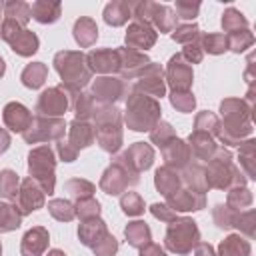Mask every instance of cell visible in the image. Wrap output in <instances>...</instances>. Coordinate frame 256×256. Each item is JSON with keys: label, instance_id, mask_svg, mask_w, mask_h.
<instances>
[{"label": "cell", "instance_id": "obj_19", "mask_svg": "<svg viewBox=\"0 0 256 256\" xmlns=\"http://www.w3.org/2000/svg\"><path fill=\"white\" fill-rule=\"evenodd\" d=\"M30 12L32 18L40 24H52L60 18L62 14V4L60 2H48V0H38L34 4H30Z\"/></svg>", "mask_w": 256, "mask_h": 256}, {"label": "cell", "instance_id": "obj_24", "mask_svg": "<svg viewBox=\"0 0 256 256\" xmlns=\"http://www.w3.org/2000/svg\"><path fill=\"white\" fill-rule=\"evenodd\" d=\"M2 12H4V18L6 20H12L20 26H26V22L32 18V12H30V4L26 2H4L2 4Z\"/></svg>", "mask_w": 256, "mask_h": 256}, {"label": "cell", "instance_id": "obj_40", "mask_svg": "<svg viewBox=\"0 0 256 256\" xmlns=\"http://www.w3.org/2000/svg\"><path fill=\"white\" fill-rule=\"evenodd\" d=\"M120 204H122V210H124L128 216H136V214H140V212L144 210V204H142L140 196L134 194V192H126V194L122 196Z\"/></svg>", "mask_w": 256, "mask_h": 256}, {"label": "cell", "instance_id": "obj_26", "mask_svg": "<svg viewBox=\"0 0 256 256\" xmlns=\"http://www.w3.org/2000/svg\"><path fill=\"white\" fill-rule=\"evenodd\" d=\"M222 28L226 30V36H230V34H238V32L248 30V22L240 10L228 8L222 14Z\"/></svg>", "mask_w": 256, "mask_h": 256}, {"label": "cell", "instance_id": "obj_3", "mask_svg": "<svg viewBox=\"0 0 256 256\" xmlns=\"http://www.w3.org/2000/svg\"><path fill=\"white\" fill-rule=\"evenodd\" d=\"M132 18L150 26L154 24L160 32H172L178 22L174 10L158 2H132Z\"/></svg>", "mask_w": 256, "mask_h": 256}, {"label": "cell", "instance_id": "obj_6", "mask_svg": "<svg viewBox=\"0 0 256 256\" xmlns=\"http://www.w3.org/2000/svg\"><path fill=\"white\" fill-rule=\"evenodd\" d=\"M0 36L12 46L18 56H32L38 50V36L12 20L4 18V22L0 24Z\"/></svg>", "mask_w": 256, "mask_h": 256}, {"label": "cell", "instance_id": "obj_28", "mask_svg": "<svg viewBox=\"0 0 256 256\" xmlns=\"http://www.w3.org/2000/svg\"><path fill=\"white\" fill-rule=\"evenodd\" d=\"M46 66L42 62H34V64H28L22 72V84L28 86V88H40L46 80Z\"/></svg>", "mask_w": 256, "mask_h": 256}, {"label": "cell", "instance_id": "obj_8", "mask_svg": "<svg viewBox=\"0 0 256 256\" xmlns=\"http://www.w3.org/2000/svg\"><path fill=\"white\" fill-rule=\"evenodd\" d=\"M62 134H64V122L62 120L40 116V118L32 120L30 128L24 132V140L26 142H38V140H48V138H60Z\"/></svg>", "mask_w": 256, "mask_h": 256}, {"label": "cell", "instance_id": "obj_42", "mask_svg": "<svg viewBox=\"0 0 256 256\" xmlns=\"http://www.w3.org/2000/svg\"><path fill=\"white\" fill-rule=\"evenodd\" d=\"M116 250H118V242H116V238L110 236V234H106V236L94 246V252H96L98 256H114Z\"/></svg>", "mask_w": 256, "mask_h": 256}, {"label": "cell", "instance_id": "obj_33", "mask_svg": "<svg viewBox=\"0 0 256 256\" xmlns=\"http://www.w3.org/2000/svg\"><path fill=\"white\" fill-rule=\"evenodd\" d=\"M18 226H20V214H18L16 206L0 202V230L8 232V230H14Z\"/></svg>", "mask_w": 256, "mask_h": 256}, {"label": "cell", "instance_id": "obj_1", "mask_svg": "<svg viewBox=\"0 0 256 256\" xmlns=\"http://www.w3.org/2000/svg\"><path fill=\"white\" fill-rule=\"evenodd\" d=\"M54 66L58 74L64 78V84L68 90H76L84 86L90 78V66L86 62V56L82 52H72V50H62L54 56Z\"/></svg>", "mask_w": 256, "mask_h": 256}, {"label": "cell", "instance_id": "obj_20", "mask_svg": "<svg viewBox=\"0 0 256 256\" xmlns=\"http://www.w3.org/2000/svg\"><path fill=\"white\" fill-rule=\"evenodd\" d=\"M122 156H124V160H126L130 166H134L136 172H140V170H146V168L152 164L154 152H152V148H150L148 144L138 142V144H134L128 152H124Z\"/></svg>", "mask_w": 256, "mask_h": 256}, {"label": "cell", "instance_id": "obj_21", "mask_svg": "<svg viewBox=\"0 0 256 256\" xmlns=\"http://www.w3.org/2000/svg\"><path fill=\"white\" fill-rule=\"evenodd\" d=\"M108 232H106V226H104V222L100 220V218H88L82 226H80V230H78V236H80V240H82V244H86V246H96L104 236H106Z\"/></svg>", "mask_w": 256, "mask_h": 256}, {"label": "cell", "instance_id": "obj_34", "mask_svg": "<svg viewBox=\"0 0 256 256\" xmlns=\"http://www.w3.org/2000/svg\"><path fill=\"white\" fill-rule=\"evenodd\" d=\"M18 194V174L12 170L0 172V196L4 198H16Z\"/></svg>", "mask_w": 256, "mask_h": 256}, {"label": "cell", "instance_id": "obj_38", "mask_svg": "<svg viewBox=\"0 0 256 256\" xmlns=\"http://www.w3.org/2000/svg\"><path fill=\"white\" fill-rule=\"evenodd\" d=\"M48 210L56 220H72L74 218V206L66 200H52L48 204Z\"/></svg>", "mask_w": 256, "mask_h": 256}, {"label": "cell", "instance_id": "obj_23", "mask_svg": "<svg viewBox=\"0 0 256 256\" xmlns=\"http://www.w3.org/2000/svg\"><path fill=\"white\" fill-rule=\"evenodd\" d=\"M188 156H190L188 146H186L182 140H178V138H174L172 142H168V144L164 146V160H166L168 166H170V164H174V166H184V164L188 162Z\"/></svg>", "mask_w": 256, "mask_h": 256}, {"label": "cell", "instance_id": "obj_17", "mask_svg": "<svg viewBox=\"0 0 256 256\" xmlns=\"http://www.w3.org/2000/svg\"><path fill=\"white\" fill-rule=\"evenodd\" d=\"M104 22L110 26H122L132 18V2L114 0L104 6Z\"/></svg>", "mask_w": 256, "mask_h": 256}, {"label": "cell", "instance_id": "obj_4", "mask_svg": "<svg viewBox=\"0 0 256 256\" xmlns=\"http://www.w3.org/2000/svg\"><path fill=\"white\" fill-rule=\"evenodd\" d=\"M54 152L48 146H38L28 154V170L48 194L54 190Z\"/></svg>", "mask_w": 256, "mask_h": 256}, {"label": "cell", "instance_id": "obj_50", "mask_svg": "<svg viewBox=\"0 0 256 256\" xmlns=\"http://www.w3.org/2000/svg\"><path fill=\"white\" fill-rule=\"evenodd\" d=\"M4 68H6V66H4V60H2V58H0V76H2V74H4Z\"/></svg>", "mask_w": 256, "mask_h": 256}, {"label": "cell", "instance_id": "obj_2", "mask_svg": "<svg viewBox=\"0 0 256 256\" xmlns=\"http://www.w3.org/2000/svg\"><path fill=\"white\" fill-rule=\"evenodd\" d=\"M160 118V106L154 98L150 96H142V94H134L128 100V108H126V124L132 130H150Z\"/></svg>", "mask_w": 256, "mask_h": 256}, {"label": "cell", "instance_id": "obj_25", "mask_svg": "<svg viewBox=\"0 0 256 256\" xmlns=\"http://www.w3.org/2000/svg\"><path fill=\"white\" fill-rule=\"evenodd\" d=\"M120 90H122L120 80H116V78H98L96 84H94V98L110 102V100H116L120 96Z\"/></svg>", "mask_w": 256, "mask_h": 256}, {"label": "cell", "instance_id": "obj_39", "mask_svg": "<svg viewBox=\"0 0 256 256\" xmlns=\"http://www.w3.org/2000/svg\"><path fill=\"white\" fill-rule=\"evenodd\" d=\"M152 140H154L158 146L164 148L168 142L174 140V130H172V126L166 124V122H158V124L154 126V130H152Z\"/></svg>", "mask_w": 256, "mask_h": 256}, {"label": "cell", "instance_id": "obj_43", "mask_svg": "<svg viewBox=\"0 0 256 256\" xmlns=\"http://www.w3.org/2000/svg\"><path fill=\"white\" fill-rule=\"evenodd\" d=\"M184 52H182V58H186L188 62H200L202 60V46H200V36L194 38L192 42L184 44Z\"/></svg>", "mask_w": 256, "mask_h": 256}, {"label": "cell", "instance_id": "obj_27", "mask_svg": "<svg viewBox=\"0 0 256 256\" xmlns=\"http://www.w3.org/2000/svg\"><path fill=\"white\" fill-rule=\"evenodd\" d=\"M70 140H72L74 150H78V148L90 146V142L94 140V134H92L90 126L84 120H74L72 122V130H70Z\"/></svg>", "mask_w": 256, "mask_h": 256}, {"label": "cell", "instance_id": "obj_22", "mask_svg": "<svg viewBox=\"0 0 256 256\" xmlns=\"http://www.w3.org/2000/svg\"><path fill=\"white\" fill-rule=\"evenodd\" d=\"M96 38H98V26H96V22L92 18H86V16L78 18L76 24H74V40L82 48H88V46H92L96 42Z\"/></svg>", "mask_w": 256, "mask_h": 256}, {"label": "cell", "instance_id": "obj_14", "mask_svg": "<svg viewBox=\"0 0 256 256\" xmlns=\"http://www.w3.org/2000/svg\"><path fill=\"white\" fill-rule=\"evenodd\" d=\"M118 58H120V68L118 70H122V74L128 76V78H132L134 74H140L150 64L146 54H142L138 50H132V48H120Z\"/></svg>", "mask_w": 256, "mask_h": 256}, {"label": "cell", "instance_id": "obj_31", "mask_svg": "<svg viewBox=\"0 0 256 256\" xmlns=\"http://www.w3.org/2000/svg\"><path fill=\"white\" fill-rule=\"evenodd\" d=\"M126 238L132 246L142 248V246L150 244V228L144 222H132L126 228Z\"/></svg>", "mask_w": 256, "mask_h": 256}, {"label": "cell", "instance_id": "obj_48", "mask_svg": "<svg viewBox=\"0 0 256 256\" xmlns=\"http://www.w3.org/2000/svg\"><path fill=\"white\" fill-rule=\"evenodd\" d=\"M230 198H232V200H236V198L240 200V194H236V190H234V192L230 194ZM242 204H250V194H248V190H242Z\"/></svg>", "mask_w": 256, "mask_h": 256}, {"label": "cell", "instance_id": "obj_41", "mask_svg": "<svg viewBox=\"0 0 256 256\" xmlns=\"http://www.w3.org/2000/svg\"><path fill=\"white\" fill-rule=\"evenodd\" d=\"M170 100H172V106L178 108L180 112H190L194 108V104H196V100H194V96L190 92H172Z\"/></svg>", "mask_w": 256, "mask_h": 256}, {"label": "cell", "instance_id": "obj_12", "mask_svg": "<svg viewBox=\"0 0 256 256\" xmlns=\"http://www.w3.org/2000/svg\"><path fill=\"white\" fill-rule=\"evenodd\" d=\"M136 88L142 90L146 96L158 98L164 94V82H162V68L158 64H148L140 72V80L136 82Z\"/></svg>", "mask_w": 256, "mask_h": 256}, {"label": "cell", "instance_id": "obj_7", "mask_svg": "<svg viewBox=\"0 0 256 256\" xmlns=\"http://www.w3.org/2000/svg\"><path fill=\"white\" fill-rule=\"evenodd\" d=\"M96 124H98V142L102 146V150L106 152H114L120 148L122 142V132H120V114L116 108H106L102 112H98L96 116Z\"/></svg>", "mask_w": 256, "mask_h": 256}, {"label": "cell", "instance_id": "obj_37", "mask_svg": "<svg viewBox=\"0 0 256 256\" xmlns=\"http://www.w3.org/2000/svg\"><path fill=\"white\" fill-rule=\"evenodd\" d=\"M66 190L74 196V198H78V200H84V198H90L92 196V192H94V186L90 184V182H86V180H80V178H74V180H70L68 184H66Z\"/></svg>", "mask_w": 256, "mask_h": 256}, {"label": "cell", "instance_id": "obj_30", "mask_svg": "<svg viewBox=\"0 0 256 256\" xmlns=\"http://www.w3.org/2000/svg\"><path fill=\"white\" fill-rule=\"evenodd\" d=\"M176 186H178V174H176V172H172L168 166L156 170V188H158L166 198L176 190Z\"/></svg>", "mask_w": 256, "mask_h": 256}, {"label": "cell", "instance_id": "obj_32", "mask_svg": "<svg viewBox=\"0 0 256 256\" xmlns=\"http://www.w3.org/2000/svg\"><path fill=\"white\" fill-rule=\"evenodd\" d=\"M200 46H202V50H206L210 54H222L228 50V38H226V34H218V32L202 34Z\"/></svg>", "mask_w": 256, "mask_h": 256}, {"label": "cell", "instance_id": "obj_13", "mask_svg": "<svg viewBox=\"0 0 256 256\" xmlns=\"http://www.w3.org/2000/svg\"><path fill=\"white\" fill-rule=\"evenodd\" d=\"M86 62L90 64V70H96V72H114V70L120 68L118 50H112V48H102V50L88 52Z\"/></svg>", "mask_w": 256, "mask_h": 256}, {"label": "cell", "instance_id": "obj_11", "mask_svg": "<svg viewBox=\"0 0 256 256\" xmlns=\"http://www.w3.org/2000/svg\"><path fill=\"white\" fill-rule=\"evenodd\" d=\"M156 42V30L140 20H134L126 32V44L132 50H146Z\"/></svg>", "mask_w": 256, "mask_h": 256}, {"label": "cell", "instance_id": "obj_15", "mask_svg": "<svg viewBox=\"0 0 256 256\" xmlns=\"http://www.w3.org/2000/svg\"><path fill=\"white\" fill-rule=\"evenodd\" d=\"M4 122L10 130L14 132H26L32 124V114L28 112V108H24L22 104L18 102H10L6 108H4Z\"/></svg>", "mask_w": 256, "mask_h": 256}, {"label": "cell", "instance_id": "obj_49", "mask_svg": "<svg viewBox=\"0 0 256 256\" xmlns=\"http://www.w3.org/2000/svg\"><path fill=\"white\" fill-rule=\"evenodd\" d=\"M48 256H64V254H62V252H60V250H52V252H50V254H48Z\"/></svg>", "mask_w": 256, "mask_h": 256}, {"label": "cell", "instance_id": "obj_47", "mask_svg": "<svg viewBox=\"0 0 256 256\" xmlns=\"http://www.w3.org/2000/svg\"><path fill=\"white\" fill-rule=\"evenodd\" d=\"M196 256H214L212 246H210V244H200L198 250H196Z\"/></svg>", "mask_w": 256, "mask_h": 256}, {"label": "cell", "instance_id": "obj_46", "mask_svg": "<svg viewBox=\"0 0 256 256\" xmlns=\"http://www.w3.org/2000/svg\"><path fill=\"white\" fill-rule=\"evenodd\" d=\"M8 144H10V136H8V132H6V130H2V128H0V154L8 148Z\"/></svg>", "mask_w": 256, "mask_h": 256}, {"label": "cell", "instance_id": "obj_16", "mask_svg": "<svg viewBox=\"0 0 256 256\" xmlns=\"http://www.w3.org/2000/svg\"><path fill=\"white\" fill-rule=\"evenodd\" d=\"M18 202H20L22 214H28L32 210H38L44 204L42 190L36 186V180L34 178H28V180L22 182V188L18 192Z\"/></svg>", "mask_w": 256, "mask_h": 256}, {"label": "cell", "instance_id": "obj_44", "mask_svg": "<svg viewBox=\"0 0 256 256\" xmlns=\"http://www.w3.org/2000/svg\"><path fill=\"white\" fill-rule=\"evenodd\" d=\"M150 210H152V214H154L156 218H160V220H166V222L176 220L174 210H172V208H168V206H164V204H154Z\"/></svg>", "mask_w": 256, "mask_h": 256}, {"label": "cell", "instance_id": "obj_35", "mask_svg": "<svg viewBox=\"0 0 256 256\" xmlns=\"http://www.w3.org/2000/svg\"><path fill=\"white\" fill-rule=\"evenodd\" d=\"M174 14L176 18H184V20H192L198 16L200 12V2H192V0H176L174 4Z\"/></svg>", "mask_w": 256, "mask_h": 256}, {"label": "cell", "instance_id": "obj_9", "mask_svg": "<svg viewBox=\"0 0 256 256\" xmlns=\"http://www.w3.org/2000/svg\"><path fill=\"white\" fill-rule=\"evenodd\" d=\"M68 108V98L62 92V86L50 88L46 92H42L38 104H36V112H40L42 116H60L62 112H66Z\"/></svg>", "mask_w": 256, "mask_h": 256}, {"label": "cell", "instance_id": "obj_36", "mask_svg": "<svg viewBox=\"0 0 256 256\" xmlns=\"http://www.w3.org/2000/svg\"><path fill=\"white\" fill-rule=\"evenodd\" d=\"M198 32H200L198 24H182V26H176L172 30V40H176L180 44H188V42H192L194 38L200 36Z\"/></svg>", "mask_w": 256, "mask_h": 256}, {"label": "cell", "instance_id": "obj_5", "mask_svg": "<svg viewBox=\"0 0 256 256\" xmlns=\"http://www.w3.org/2000/svg\"><path fill=\"white\" fill-rule=\"evenodd\" d=\"M200 234H198V228H196V222L194 220H188V218H182V220H172V224L168 226V232H166V246L172 250V252H178V254H186L192 250V246L198 242Z\"/></svg>", "mask_w": 256, "mask_h": 256}, {"label": "cell", "instance_id": "obj_18", "mask_svg": "<svg viewBox=\"0 0 256 256\" xmlns=\"http://www.w3.org/2000/svg\"><path fill=\"white\" fill-rule=\"evenodd\" d=\"M48 246V232L44 228H32L22 238V256H40Z\"/></svg>", "mask_w": 256, "mask_h": 256}, {"label": "cell", "instance_id": "obj_10", "mask_svg": "<svg viewBox=\"0 0 256 256\" xmlns=\"http://www.w3.org/2000/svg\"><path fill=\"white\" fill-rule=\"evenodd\" d=\"M168 80L174 92H188V86L192 84V68L184 62L182 54H176L168 62Z\"/></svg>", "mask_w": 256, "mask_h": 256}, {"label": "cell", "instance_id": "obj_29", "mask_svg": "<svg viewBox=\"0 0 256 256\" xmlns=\"http://www.w3.org/2000/svg\"><path fill=\"white\" fill-rule=\"evenodd\" d=\"M250 244L240 236H228L220 244V256H248Z\"/></svg>", "mask_w": 256, "mask_h": 256}, {"label": "cell", "instance_id": "obj_51", "mask_svg": "<svg viewBox=\"0 0 256 256\" xmlns=\"http://www.w3.org/2000/svg\"><path fill=\"white\" fill-rule=\"evenodd\" d=\"M0 14H2V4H0Z\"/></svg>", "mask_w": 256, "mask_h": 256}, {"label": "cell", "instance_id": "obj_45", "mask_svg": "<svg viewBox=\"0 0 256 256\" xmlns=\"http://www.w3.org/2000/svg\"><path fill=\"white\" fill-rule=\"evenodd\" d=\"M140 256H164V250L156 244H146V248L140 252Z\"/></svg>", "mask_w": 256, "mask_h": 256}]
</instances>
